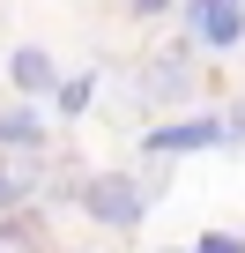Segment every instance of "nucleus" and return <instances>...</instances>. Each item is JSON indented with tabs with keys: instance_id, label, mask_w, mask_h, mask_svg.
Listing matches in <instances>:
<instances>
[{
	"instance_id": "nucleus-1",
	"label": "nucleus",
	"mask_w": 245,
	"mask_h": 253,
	"mask_svg": "<svg viewBox=\"0 0 245 253\" xmlns=\"http://www.w3.org/2000/svg\"><path fill=\"white\" fill-rule=\"evenodd\" d=\"M82 209H89L104 231H134V223L149 216V194H141V179H127V171H97V179L82 186Z\"/></svg>"
},
{
	"instance_id": "nucleus-2",
	"label": "nucleus",
	"mask_w": 245,
	"mask_h": 253,
	"mask_svg": "<svg viewBox=\"0 0 245 253\" xmlns=\"http://www.w3.org/2000/svg\"><path fill=\"white\" fill-rule=\"evenodd\" d=\"M223 142V119H171L149 134V157H186V149H215Z\"/></svg>"
},
{
	"instance_id": "nucleus-3",
	"label": "nucleus",
	"mask_w": 245,
	"mask_h": 253,
	"mask_svg": "<svg viewBox=\"0 0 245 253\" xmlns=\"http://www.w3.org/2000/svg\"><path fill=\"white\" fill-rule=\"evenodd\" d=\"M193 38H201L208 52H230V45L245 38V8H238V0H208V8H193Z\"/></svg>"
},
{
	"instance_id": "nucleus-4",
	"label": "nucleus",
	"mask_w": 245,
	"mask_h": 253,
	"mask_svg": "<svg viewBox=\"0 0 245 253\" xmlns=\"http://www.w3.org/2000/svg\"><path fill=\"white\" fill-rule=\"evenodd\" d=\"M45 179V149H23V157H0V216H8L30 186Z\"/></svg>"
},
{
	"instance_id": "nucleus-5",
	"label": "nucleus",
	"mask_w": 245,
	"mask_h": 253,
	"mask_svg": "<svg viewBox=\"0 0 245 253\" xmlns=\"http://www.w3.org/2000/svg\"><path fill=\"white\" fill-rule=\"evenodd\" d=\"M8 75H15V89H30V97L52 89V60H45L37 45H15V52H8Z\"/></svg>"
},
{
	"instance_id": "nucleus-6",
	"label": "nucleus",
	"mask_w": 245,
	"mask_h": 253,
	"mask_svg": "<svg viewBox=\"0 0 245 253\" xmlns=\"http://www.w3.org/2000/svg\"><path fill=\"white\" fill-rule=\"evenodd\" d=\"M0 253H45V231L30 216H0Z\"/></svg>"
},
{
	"instance_id": "nucleus-7",
	"label": "nucleus",
	"mask_w": 245,
	"mask_h": 253,
	"mask_svg": "<svg viewBox=\"0 0 245 253\" xmlns=\"http://www.w3.org/2000/svg\"><path fill=\"white\" fill-rule=\"evenodd\" d=\"M0 142H15V149H45V134H37V112H8V119H0Z\"/></svg>"
},
{
	"instance_id": "nucleus-8",
	"label": "nucleus",
	"mask_w": 245,
	"mask_h": 253,
	"mask_svg": "<svg viewBox=\"0 0 245 253\" xmlns=\"http://www.w3.org/2000/svg\"><path fill=\"white\" fill-rule=\"evenodd\" d=\"M89 89H97L89 75H74V82H60V112H89Z\"/></svg>"
},
{
	"instance_id": "nucleus-9",
	"label": "nucleus",
	"mask_w": 245,
	"mask_h": 253,
	"mask_svg": "<svg viewBox=\"0 0 245 253\" xmlns=\"http://www.w3.org/2000/svg\"><path fill=\"white\" fill-rule=\"evenodd\" d=\"M193 253H245V238H230V231H208V238H201Z\"/></svg>"
},
{
	"instance_id": "nucleus-10",
	"label": "nucleus",
	"mask_w": 245,
	"mask_h": 253,
	"mask_svg": "<svg viewBox=\"0 0 245 253\" xmlns=\"http://www.w3.org/2000/svg\"><path fill=\"white\" fill-rule=\"evenodd\" d=\"M223 134H238V142H245V112H238V119H230V126H223Z\"/></svg>"
}]
</instances>
